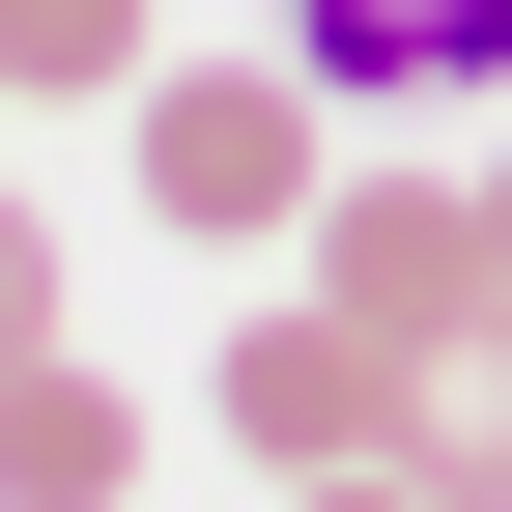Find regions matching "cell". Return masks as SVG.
Masks as SVG:
<instances>
[{
  "label": "cell",
  "mask_w": 512,
  "mask_h": 512,
  "mask_svg": "<svg viewBox=\"0 0 512 512\" xmlns=\"http://www.w3.org/2000/svg\"><path fill=\"white\" fill-rule=\"evenodd\" d=\"M313 57L256 29V57H143V228H200V256H285L313 200H342V171H313Z\"/></svg>",
  "instance_id": "1"
},
{
  "label": "cell",
  "mask_w": 512,
  "mask_h": 512,
  "mask_svg": "<svg viewBox=\"0 0 512 512\" xmlns=\"http://www.w3.org/2000/svg\"><path fill=\"white\" fill-rule=\"evenodd\" d=\"M228 456H256V484L399 456V342H370L342 285H256V313H228Z\"/></svg>",
  "instance_id": "2"
},
{
  "label": "cell",
  "mask_w": 512,
  "mask_h": 512,
  "mask_svg": "<svg viewBox=\"0 0 512 512\" xmlns=\"http://www.w3.org/2000/svg\"><path fill=\"white\" fill-rule=\"evenodd\" d=\"M313 285H342L370 342H427V313H512V256H484V171H342V200H313Z\"/></svg>",
  "instance_id": "3"
},
{
  "label": "cell",
  "mask_w": 512,
  "mask_h": 512,
  "mask_svg": "<svg viewBox=\"0 0 512 512\" xmlns=\"http://www.w3.org/2000/svg\"><path fill=\"white\" fill-rule=\"evenodd\" d=\"M256 29H285L342 114H456V86H512V0H256Z\"/></svg>",
  "instance_id": "4"
},
{
  "label": "cell",
  "mask_w": 512,
  "mask_h": 512,
  "mask_svg": "<svg viewBox=\"0 0 512 512\" xmlns=\"http://www.w3.org/2000/svg\"><path fill=\"white\" fill-rule=\"evenodd\" d=\"M399 484L512 512V313H427V342H399Z\"/></svg>",
  "instance_id": "5"
},
{
  "label": "cell",
  "mask_w": 512,
  "mask_h": 512,
  "mask_svg": "<svg viewBox=\"0 0 512 512\" xmlns=\"http://www.w3.org/2000/svg\"><path fill=\"white\" fill-rule=\"evenodd\" d=\"M114 484H143V399H114V370H0V512H114Z\"/></svg>",
  "instance_id": "6"
},
{
  "label": "cell",
  "mask_w": 512,
  "mask_h": 512,
  "mask_svg": "<svg viewBox=\"0 0 512 512\" xmlns=\"http://www.w3.org/2000/svg\"><path fill=\"white\" fill-rule=\"evenodd\" d=\"M143 57H171L143 0H0V86H143Z\"/></svg>",
  "instance_id": "7"
},
{
  "label": "cell",
  "mask_w": 512,
  "mask_h": 512,
  "mask_svg": "<svg viewBox=\"0 0 512 512\" xmlns=\"http://www.w3.org/2000/svg\"><path fill=\"white\" fill-rule=\"evenodd\" d=\"M29 342H57V228L0 200V370H29Z\"/></svg>",
  "instance_id": "8"
},
{
  "label": "cell",
  "mask_w": 512,
  "mask_h": 512,
  "mask_svg": "<svg viewBox=\"0 0 512 512\" xmlns=\"http://www.w3.org/2000/svg\"><path fill=\"white\" fill-rule=\"evenodd\" d=\"M285 512H456V484H399V456H342V484H285Z\"/></svg>",
  "instance_id": "9"
},
{
  "label": "cell",
  "mask_w": 512,
  "mask_h": 512,
  "mask_svg": "<svg viewBox=\"0 0 512 512\" xmlns=\"http://www.w3.org/2000/svg\"><path fill=\"white\" fill-rule=\"evenodd\" d=\"M484 256H512V171H484Z\"/></svg>",
  "instance_id": "10"
}]
</instances>
